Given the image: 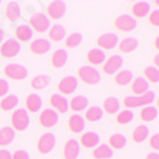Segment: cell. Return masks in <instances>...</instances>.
<instances>
[{
	"label": "cell",
	"mask_w": 159,
	"mask_h": 159,
	"mask_svg": "<svg viewBox=\"0 0 159 159\" xmlns=\"http://www.w3.org/2000/svg\"><path fill=\"white\" fill-rule=\"evenodd\" d=\"M155 99V93L153 92H146L142 96H126L123 99V105L126 107H141V106H149Z\"/></svg>",
	"instance_id": "obj_1"
},
{
	"label": "cell",
	"mask_w": 159,
	"mask_h": 159,
	"mask_svg": "<svg viewBox=\"0 0 159 159\" xmlns=\"http://www.w3.org/2000/svg\"><path fill=\"white\" fill-rule=\"evenodd\" d=\"M79 78L86 85H98L100 82V73L98 69L92 66H82L78 72Z\"/></svg>",
	"instance_id": "obj_2"
},
{
	"label": "cell",
	"mask_w": 159,
	"mask_h": 159,
	"mask_svg": "<svg viewBox=\"0 0 159 159\" xmlns=\"http://www.w3.org/2000/svg\"><path fill=\"white\" fill-rule=\"evenodd\" d=\"M29 115L25 109H17L16 112H13L11 115V125H13V130H26L27 126H29Z\"/></svg>",
	"instance_id": "obj_3"
},
{
	"label": "cell",
	"mask_w": 159,
	"mask_h": 159,
	"mask_svg": "<svg viewBox=\"0 0 159 159\" xmlns=\"http://www.w3.org/2000/svg\"><path fill=\"white\" fill-rule=\"evenodd\" d=\"M56 145V138L53 133H43L39 141H37V151L40 152L42 155H48L53 151Z\"/></svg>",
	"instance_id": "obj_4"
},
{
	"label": "cell",
	"mask_w": 159,
	"mask_h": 159,
	"mask_svg": "<svg viewBox=\"0 0 159 159\" xmlns=\"http://www.w3.org/2000/svg\"><path fill=\"white\" fill-rule=\"evenodd\" d=\"M30 26L33 27L36 32L39 33H43V32H48L50 29V20L46 15L43 13H34L32 17H30ZM30 27V29H32Z\"/></svg>",
	"instance_id": "obj_5"
},
{
	"label": "cell",
	"mask_w": 159,
	"mask_h": 159,
	"mask_svg": "<svg viewBox=\"0 0 159 159\" xmlns=\"http://www.w3.org/2000/svg\"><path fill=\"white\" fill-rule=\"evenodd\" d=\"M4 75L13 80H23L25 78H27V69L17 63H10L4 66Z\"/></svg>",
	"instance_id": "obj_6"
},
{
	"label": "cell",
	"mask_w": 159,
	"mask_h": 159,
	"mask_svg": "<svg viewBox=\"0 0 159 159\" xmlns=\"http://www.w3.org/2000/svg\"><path fill=\"white\" fill-rule=\"evenodd\" d=\"M19 52H20V43L17 40H15V39L6 40L0 48V55L6 57V59L15 57L16 55H19Z\"/></svg>",
	"instance_id": "obj_7"
},
{
	"label": "cell",
	"mask_w": 159,
	"mask_h": 159,
	"mask_svg": "<svg viewBox=\"0 0 159 159\" xmlns=\"http://www.w3.org/2000/svg\"><path fill=\"white\" fill-rule=\"evenodd\" d=\"M123 65V59L120 57L119 55H115V56H111L107 60L103 62V72L106 75H116L119 72V69L122 67Z\"/></svg>",
	"instance_id": "obj_8"
},
{
	"label": "cell",
	"mask_w": 159,
	"mask_h": 159,
	"mask_svg": "<svg viewBox=\"0 0 159 159\" xmlns=\"http://www.w3.org/2000/svg\"><path fill=\"white\" fill-rule=\"evenodd\" d=\"M138 26V22L129 15H120L115 20V27L120 32H130Z\"/></svg>",
	"instance_id": "obj_9"
},
{
	"label": "cell",
	"mask_w": 159,
	"mask_h": 159,
	"mask_svg": "<svg viewBox=\"0 0 159 159\" xmlns=\"http://www.w3.org/2000/svg\"><path fill=\"white\" fill-rule=\"evenodd\" d=\"M57 89H59V92L63 93V95H72L78 89V79L75 78V76H66V78H63L59 82Z\"/></svg>",
	"instance_id": "obj_10"
},
{
	"label": "cell",
	"mask_w": 159,
	"mask_h": 159,
	"mask_svg": "<svg viewBox=\"0 0 159 159\" xmlns=\"http://www.w3.org/2000/svg\"><path fill=\"white\" fill-rule=\"evenodd\" d=\"M40 125L43 128H53L59 120L57 112H55L53 109H44L40 113Z\"/></svg>",
	"instance_id": "obj_11"
},
{
	"label": "cell",
	"mask_w": 159,
	"mask_h": 159,
	"mask_svg": "<svg viewBox=\"0 0 159 159\" xmlns=\"http://www.w3.org/2000/svg\"><path fill=\"white\" fill-rule=\"evenodd\" d=\"M80 153V145L76 139H69V141L65 143V148H63V156L65 159H76Z\"/></svg>",
	"instance_id": "obj_12"
},
{
	"label": "cell",
	"mask_w": 159,
	"mask_h": 159,
	"mask_svg": "<svg viewBox=\"0 0 159 159\" xmlns=\"http://www.w3.org/2000/svg\"><path fill=\"white\" fill-rule=\"evenodd\" d=\"M46 10H48V15L50 16V19L57 20V19L63 17L66 13V3L65 2H52Z\"/></svg>",
	"instance_id": "obj_13"
},
{
	"label": "cell",
	"mask_w": 159,
	"mask_h": 159,
	"mask_svg": "<svg viewBox=\"0 0 159 159\" xmlns=\"http://www.w3.org/2000/svg\"><path fill=\"white\" fill-rule=\"evenodd\" d=\"M118 36H116L115 33H105L102 34V36L98 37V46L102 49H107V50H111V49L116 48L118 46Z\"/></svg>",
	"instance_id": "obj_14"
},
{
	"label": "cell",
	"mask_w": 159,
	"mask_h": 159,
	"mask_svg": "<svg viewBox=\"0 0 159 159\" xmlns=\"http://www.w3.org/2000/svg\"><path fill=\"white\" fill-rule=\"evenodd\" d=\"M52 43L46 39H36L30 43V52L33 55H44V53L50 52Z\"/></svg>",
	"instance_id": "obj_15"
},
{
	"label": "cell",
	"mask_w": 159,
	"mask_h": 159,
	"mask_svg": "<svg viewBox=\"0 0 159 159\" xmlns=\"http://www.w3.org/2000/svg\"><path fill=\"white\" fill-rule=\"evenodd\" d=\"M50 105L55 107L57 112L60 113H66L67 112V107H69V103H67V99L59 93H53L52 96H50Z\"/></svg>",
	"instance_id": "obj_16"
},
{
	"label": "cell",
	"mask_w": 159,
	"mask_h": 159,
	"mask_svg": "<svg viewBox=\"0 0 159 159\" xmlns=\"http://www.w3.org/2000/svg\"><path fill=\"white\" fill-rule=\"evenodd\" d=\"M132 92L136 96H142L146 92H149V83L143 78H136L132 80Z\"/></svg>",
	"instance_id": "obj_17"
},
{
	"label": "cell",
	"mask_w": 159,
	"mask_h": 159,
	"mask_svg": "<svg viewBox=\"0 0 159 159\" xmlns=\"http://www.w3.org/2000/svg\"><path fill=\"white\" fill-rule=\"evenodd\" d=\"M149 10H151V4L148 3V2H138V3H135L132 6V17H145V16L149 13Z\"/></svg>",
	"instance_id": "obj_18"
},
{
	"label": "cell",
	"mask_w": 159,
	"mask_h": 159,
	"mask_svg": "<svg viewBox=\"0 0 159 159\" xmlns=\"http://www.w3.org/2000/svg\"><path fill=\"white\" fill-rule=\"evenodd\" d=\"M99 141L100 138L96 132H86L85 135H82L79 145H83L85 148H95V146H98Z\"/></svg>",
	"instance_id": "obj_19"
},
{
	"label": "cell",
	"mask_w": 159,
	"mask_h": 159,
	"mask_svg": "<svg viewBox=\"0 0 159 159\" xmlns=\"http://www.w3.org/2000/svg\"><path fill=\"white\" fill-rule=\"evenodd\" d=\"M67 62V53L65 49H57L55 50V53L52 55V66L55 69H59V67L65 66Z\"/></svg>",
	"instance_id": "obj_20"
},
{
	"label": "cell",
	"mask_w": 159,
	"mask_h": 159,
	"mask_svg": "<svg viewBox=\"0 0 159 159\" xmlns=\"http://www.w3.org/2000/svg\"><path fill=\"white\" fill-rule=\"evenodd\" d=\"M86 59L90 65H102L105 62V53L100 49H90L86 55Z\"/></svg>",
	"instance_id": "obj_21"
},
{
	"label": "cell",
	"mask_w": 159,
	"mask_h": 159,
	"mask_svg": "<svg viewBox=\"0 0 159 159\" xmlns=\"http://www.w3.org/2000/svg\"><path fill=\"white\" fill-rule=\"evenodd\" d=\"M69 129L73 133H80L85 129V119L79 115H72L69 118Z\"/></svg>",
	"instance_id": "obj_22"
},
{
	"label": "cell",
	"mask_w": 159,
	"mask_h": 159,
	"mask_svg": "<svg viewBox=\"0 0 159 159\" xmlns=\"http://www.w3.org/2000/svg\"><path fill=\"white\" fill-rule=\"evenodd\" d=\"M138 39L136 37H126L119 43V50L122 53H130L138 49Z\"/></svg>",
	"instance_id": "obj_23"
},
{
	"label": "cell",
	"mask_w": 159,
	"mask_h": 159,
	"mask_svg": "<svg viewBox=\"0 0 159 159\" xmlns=\"http://www.w3.org/2000/svg\"><path fill=\"white\" fill-rule=\"evenodd\" d=\"M89 105V99L86 96H82V95H78V96H75L73 99L70 100V103L69 106L72 107V111L75 112H80V111H85L86 107Z\"/></svg>",
	"instance_id": "obj_24"
},
{
	"label": "cell",
	"mask_w": 159,
	"mask_h": 159,
	"mask_svg": "<svg viewBox=\"0 0 159 159\" xmlns=\"http://www.w3.org/2000/svg\"><path fill=\"white\" fill-rule=\"evenodd\" d=\"M13 141H15V130H13V128H7V126L2 128L0 129V146L10 145Z\"/></svg>",
	"instance_id": "obj_25"
},
{
	"label": "cell",
	"mask_w": 159,
	"mask_h": 159,
	"mask_svg": "<svg viewBox=\"0 0 159 159\" xmlns=\"http://www.w3.org/2000/svg\"><path fill=\"white\" fill-rule=\"evenodd\" d=\"M49 85H50V78L46 76V75H37V76H34V78L32 79V82H30V86L33 89H36V90L46 89Z\"/></svg>",
	"instance_id": "obj_26"
},
{
	"label": "cell",
	"mask_w": 159,
	"mask_h": 159,
	"mask_svg": "<svg viewBox=\"0 0 159 159\" xmlns=\"http://www.w3.org/2000/svg\"><path fill=\"white\" fill-rule=\"evenodd\" d=\"M149 135V129H148V126H145V125H139L135 128V130H133L132 133V141L135 142V143H142V142L148 138Z\"/></svg>",
	"instance_id": "obj_27"
},
{
	"label": "cell",
	"mask_w": 159,
	"mask_h": 159,
	"mask_svg": "<svg viewBox=\"0 0 159 159\" xmlns=\"http://www.w3.org/2000/svg\"><path fill=\"white\" fill-rule=\"evenodd\" d=\"M42 98L36 93H32L26 98V107L29 112H37L42 107Z\"/></svg>",
	"instance_id": "obj_28"
},
{
	"label": "cell",
	"mask_w": 159,
	"mask_h": 159,
	"mask_svg": "<svg viewBox=\"0 0 159 159\" xmlns=\"http://www.w3.org/2000/svg\"><path fill=\"white\" fill-rule=\"evenodd\" d=\"M19 103V99L16 95H7L4 96L3 100H0V109L4 112H9V111H13Z\"/></svg>",
	"instance_id": "obj_29"
},
{
	"label": "cell",
	"mask_w": 159,
	"mask_h": 159,
	"mask_svg": "<svg viewBox=\"0 0 159 159\" xmlns=\"http://www.w3.org/2000/svg\"><path fill=\"white\" fill-rule=\"evenodd\" d=\"M66 36V29L62 26V25H55L49 29V37H50V40L53 42H60L65 39Z\"/></svg>",
	"instance_id": "obj_30"
},
{
	"label": "cell",
	"mask_w": 159,
	"mask_h": 159,
	"mask_svg": "<svg viewBox=\"0 0 159 159\" xmlns=\"http://www.w3.org/2000/svg\"><path fill=\"white\" fill-rule=\"evenodd\" d=\"M119 107H120V103H119L118 98L115 96H109L103 100V109L102 111L107 112V113H116L119 111Z\"/></svg>",
	"instance_id": "obj_31"
},
{
	"label": "cell",
	"mask_w": 159,
	"mask_h": 159,
	"mask_svg": "<svg viewBox=\"0 0 159 159\" xmlns=\"http://www.w3.org/2000/svg\"><path fill=\"white\" fill-rule=\"evenodd\" d=\"M133 80V73L130 70H119L115 75V83L119 86H126Z\"/></svg>",
	"instance_id": "obj_32"
},
{
	"label": "cell",
	"mask_w": 159,
	"mask_h": 159,
	"mask_svg": "<svg viewBox=\"0 0 159 159\" xmlns=\"http://www.w3.org/2000/svg\"><path fill=\"white\" fill-rule=\"evenodd\" d=\"M92 155L95 159H109L113 155V151H112L107 145H99V146L93 151Z\"/></svg>",
	"instance_id": "obj_33"
},
{
	"label": "cell",
	"mask_w": 159,
	"mask_h": 159,
	"mask_svg": "<svg viewBox=\"0 0 159 159\" xmlns=\"http://www.w3.org/2000/svg\"><path fill=\"white\" fill-rule=\"evenodd\" d=\"M102 116H103V111H102V107H99V106H90L88 111H86V113H85L86 120H89V122H96V120H100Z\"/></svg>",
	"instance_id": "obj_34"
},
{
	"label": "cell",
	"mask_w": 159,
	"mask_h": 159,
	"mask_svg": "<svg viewBox=\"0 0 159 159\" xmlns=\"http://www.w3.org/2000/svg\"><path fill=\"white\" fill-rule=\"evenodd\" d=\"M126 145V136L122 133H113L109 138V148H115V149H122Z\"/></svg>",
	"instance_id": "obj_35"
},
{
	"label": "cell",
	"mask_w": 159,
	"mask_h": 159,
	"mask_svg": "<svg viewBox=\"0 0 159 159\" xmlns=\"http://www.w3.org/2000/svg\"><path fill=\"white\" fill-rule=\"evenodd\" d=\"M33 36V32L27 25H20V26L16 29V37H17L20 42H27L32 39Z\"/></svg>",
	"instance_id": "obj_36"
},
{
	"label": "cell",
	"mask_w": 159,
	"mask_h": 159,
	"mask_svg": "<svg viewBox=\"0 0 159 159\" xmlns=\"http://www.w3.org/2000/svg\"><path fill=\"white\" fill-rule=\"evenodd\" d=\"M6 17L11 22H15L20 17V6H19L16 2H10L6 7Z\"/></svg>",
	"instance_id": "obj_37"
},
{
	"label": "cell",
	"mask_w": 159,
	"mask_h": 159,
	"mask_svg": "<svg viewBox=\"0 0 159 159\" xmlns=\"http://www.w3.org/2000/svg\"><path fill=\"white\" fill-rule=\"evenodd\" d=\"M141 119L143 120V122H151V120H155L156 118H158V109L153 106H145L143 109H142L141 112Z\"/></svg>",
	"instance_id": "obj_38"
},
{
	"label": "cell",
	"mask_w": 159,
	"mask_h": 159,
	"mask_svg": "<svg viewBox=\"0 0 159 159\" xmlns=\"http://www.w3.org/2000/svg\"><path fill=\"white\" fill-rule=\"evenodd\" d=\"M82 39H83V36H82V33H79V32H73L72 34H69V36L66 37V46L67 48H78L79 44L82 43Z\"/></svg>",
	"instance_id": "obj_39"
},
{
	"label": "cell",
	"mask_w": 159,
	"mask_h": 159,
	"mask_svg": "<svg viewBox=\"0 0 159 159\" xmlns=\"http://www.w3.org/2000/svg\"><path fill=\"white\" fill-rule=\"evenodd\" d=\"M143 75H145V80L146 82H152V83H158L159 82V72H158V69L156 67H153V66H149V67H146L143 70Z\"/></svg>",
	"instance_id": "obj_40"
},
{
	"label": "cell",
	"mask_w": 159,
	"mask_h": 159,
	"mask_svg": "<svg viewBox=\"0 0 159 159\" xmlns=\"http://www.w3.org/2000/svg\"><path fill=\"white\" fill-rule=\"evenodd\" d=\"M132 119H133V112H130L129 109H126V111L119 112V115L116 116V122H118L119 125H126V123H129Z\"/></svg>",
	"instance_id": "obj_41"
},
{
	"label": "cell",
	"mask_w": 159,
	"mask_h": 159,
	"mask_svg": "<svg viewBox=\"0 0 159 159\" xmlns=\"http://www.w3.org/2000/svg\"><path fill=\"white\" fill-rule=\"evenodd\" d=\"M149 23L155 27L159 26V11L158 10H153L151 15H149Z\"/></svg>",
	"instance_id": "obj_42"
},
{
	"label": "cell",
	"mask_w": 159,
	"mask_h": 159,
	"mask_svg": "<svg viewBox=\"0 0 159 159\" xmlns=\"http://www.w3.org/2000/svg\"><path fill=\"white\" fill-rule=\"evenodd\" d=\"M9 92V83L4 79H0V98L7 96Z\"/></svg>",
	"instance_id": "obj_43"
},
{
	"label": "cell",
	"mask_w": 159,
	"mask_h": 159,
	"mask_svg": "<svg viewBox=\"0 0 159 159\" xmlns=\"http://www.w3.org/2000/svg\"><path fill=\"white\" fill-rule=\"evenodd\" d=\"M149 146H151L152 149H155V151L159 149V135L158 133H155V135L151 136V139H149Z\"/></svg>",
	"instance_id": "obj_44"
},
{
	"label": "cell",
	"mask_w": 159,
	"mask_h": 159,
	"mask_svg": "<svg viewBox=\"0 0 159 159\" xmlns=\"http://www.w3.org/2000/svg\"><path fill=\"white\" fill-rule=\"evenodd\" d=\"M11 159H30V156L26 151H16L11 155Z\"/></svg>",
	"instance_id": "obj_45"
},
{
	"label": "cell",
	"mask_w": 159,
	"mask_h": 159,
	"mask_svg": "<svg viewBox=\"0 0 159 159\" xmlns=\"http://www.w3.org/2000/svg\"><path fill=\"white\" fill-rule=\"evenodd\" d=\"M0 159H11V153L6 149H0Z\"/></svg>",
	"instance_id": "obj_46"
},
{
	"label": "cell",
	"mask_w": 159,
	"mask_h": 159,
	"mask_svg": "<svg viewBox=\"0 0 159 159\" xmlns=\"http://www.w3.org/2000/svg\"><path fill=\"white\" fill-rule=\"evenodd\" d=\"M146 159H159L158 152H152V153H148V155H146Z\"/></svg>",
	"instance_id": "obj_47"
},
{
	"label": "cell",
	"mask_w": 159,
	"mask_h": 159,
	"mask_svg": "<svg viewBox=\"0 0 159 159\" xmlns=\"http://www.w3.org/2000/svg\"><path fill=\"white\" fill-rule=\"evenodd\" d=\"M3 37H4V33H3V30H0V43L3 42Z\"/></svg>",
	"instance_id": "obj_48"
},
{
	"label": "cell",
	"mask_w": 159,
	"mask_h": 159,
	"mask_svg": "<svg viewBox=\"0 0 159 159\" xmlns=\"http://www.w3.org/2000/svg\"><path fill=\"white\" fill-rule=\"evenodd\" d=\"M153 62H155V66H158V63H159V57H158V55L155 56V59H153Z\"/></svg>",
	"instance_id": "obj_49"
}]
</instances>
